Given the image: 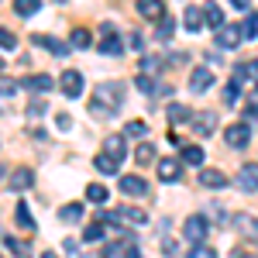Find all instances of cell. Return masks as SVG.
<instances>
[{
	"label": "cell",
	"mask_w": 258,
	"mask_h": 258,
	"mask_svg": "<svg viewBox=\"0 0 258 258\" xmlns=\"http://www.w3.org/2000/svg\"><path fill=\"white\" fill-rule=\"evenodd\" d=\"M120 103H124V86H120V83H100L97 93H93V100H90V114L110 117Z\"/></svg>",
	"instance_id": "6da1fadb"
},
{
	"label": "cell",
	"mask_w": 258,
	"mask_h": 258,
	"mask_svg": "<svg viewBox=\"0 0 258 258\" xmlns=\"http://www.w3.org/2000/svg\"><path fill=\"white\" fill-rule=\"evenodd\" d=\"M224 141H227L231 148H248V145H251V124H248V120L227 124V127H224Z\"/></svg>",
	"instance_id": "7a4b0ae2"
},
{
	"label": "cell",
	"mask_w": 258,
	"mask_h": 258,
	"mask_svg": "<svg viewBox=\"0 0 258 258\" xmlns=\"http://www.w3.org/2000/svg\"><path fill=\"white\" fill-rule=\"evenodd\" d=\"M182 234H186V241H193V244H203L207 234H210V224H207L203 214H193V217H186V224H182Z\"/></svg>",
	"instance_id": "3957f363"
},
{
	"label": "cell",
	"mask_w": 258,
	"mask_h": 258,
	"mask_svg": "<svg viewBox=\"0 0 258 258\" xmlns=\"http://www.w3.org/2000/svg\"><path fill=\"white\" fill-rule=\"evenodd\" d=\"M59 90L69 100H76L83 93V73H80V69H66V73L59 76Z\"/></svg>",
	"instance_id": "277c9868"
},
{
	"label": "cell",
	"mask_w": 258,
	"mask_h": 258,
	"mask_svg": "<svg viewBox=\"0 0 258 258\" xmlns=\"http://www.w3.org/2000/svg\"><path fill=\"white\" fill-rule=\"evenodd\" d=\"M241 41H244V31H241L238 24H224V28H217V45L220 48H238Z\"/></svg>",
	"instance_id": "5b68a950"
},
{
	"label": "cell",
	"mask_w": 258,
	"mask_h": 258,
	"mask_svg": "<svg viewBox=\"0 0 258 258\" xmlns=\"http://www.w3.org/2000/svg\"><path fill=\"white\" fill-rule=\"evenodd\" d=\"M234 186H238L241 193H258V165H241Z\"/></svg>",
	"instance_id": "8992f818"
},
{
	"label": "cell",
	"mask_w": 258,
	"mask_h": 258,
	"mask_svg": "<svg viewBox=\"0 0 258 258\" xmlns=\"http://www.w3.org/2000/svg\"><path fill=\"white\" fill-rule=\"evenodd\" d=\"M193 131H197L200 138H210V135L217 131V114H214V110H203V114H197V117H193Z\"/></svg>",
	"instance_id": "52a82bcc"
},
{
	"label": "cell",
	"mask_w": 258,
	"mask_h": 258,
	"mask_svg": "<svg viewBox=\"0 0 258 258\" xmlns=\"http://www.w3.org/2000/svg\"><path fill=\"white\" fill-rule=\"evenodd\" d=\"M210 86H214V73H210L207 66H197L193 76H189V90H193V93H207Z\"/></svg>",
	"instance_id": "ba28073f"
},
{
	"label": "cell",
	"mask_w": 258,
	"mask_h": 258,
	"mask_svg": "<svg viewBox=\"0 0 258 258\" xmlns=\"http://www.w3.org/2000/svg\"><path fill=\"white\" fill-rule=\"evenodd\" d=\"M103 35H107V38L100 41V52H103V55H120V52H124V41L114 35L110 24H103Z\"/></svg>",
	"instance_id": "9c48e42d"
},
{
	"label": "cell",
	"mask_w": 258,
	"mask_h": 258,
	"mask_svg": "<svg viewBox=\"0 0 258 258\" xmlns=\"http://www.w3.org/2000/svg\"><path fill=\"white\" fill-rule=\"evenodd\" d=\"M120 193H127V197H145V193H148V182L141 176H120Z\"/></svg>",
	"instance_id": "30bf717a"
},
{
	"label": "cell",
	"mask_w": 258,
	"mask_h": 258,
	"mask_svg": "<svg viewBox=\"0 0 258 258\" xmlns=\"http://www.w3.org/2000/svg\"><path fill=\"white\" fill-rule=\"evenodd\" d=\"M138 14L148 21H162L165 18V4L162 0H138Z\"/></svg>",
	"instance_id": "8fae6325"
},
{
	"label": "cell",
	"mask_w": 258,
	"mask_h": 258,
	"mask_svg": "<svg viewBox=\"0 0 258 258\" xmlns=\"http://www.w3.org/2000/svg\"><path fill=\"white\" fill-rule=\"evenodd\" d=\"M24 90H31V93H48V90H55V80L45 76V73H35V76L24 80Z\"/></svg>",
	"instance_id": "7c38bea8"
},
{
	"label": "cell",
	"mask_w": 258,
	"mask_h": 258,
	"mask_svg": "<svg viewBox=\"0 0 258 258\" xmlns=\"http://www.w3.org/2000/svg\"><path fill=\"white\" fill-rule=\"evenodd\" d=\"M179 172H182V162L179 159H162L159 162V179L162 182H179Z\"/></svg>",
	"instance_id": "4fadbf2b"
},
{
	"label": "cell",
	"mask_w": 258,
	"mask_h": 258,
	"mask_svg": "<svg viewBox=\"0 0 258 258\" xmlns=\"http://www.w3.org/2000/svg\"><path fill=\"white\" fill-rule=\"evenodd\" d=\"M114 217H117V220H127V224H135V227H145V224H148V214H145L141 207H120Z\"/></svg>",
	"instance_id": "5bb4252c"
},
{
	"label": "cell",
	"mask_w": 258,
	"mask_h": 258,
	"mask_svg": "<svg viewBox=\"0 0 258 258\" xmlns=\"http://www.w3.org/2000/svg\"><path fill=\"white\" fill-rule=\"evenodd\" d=\"M31 41H35V45H41V48H48L52 55H69V48H73V45L55 41V38H48V35H31Z\"/></svg>",
	"instance_id": "9a60e30c"
},
{
	"label": "cell",
	"mask_w": 258,
	"mask_h": 258,
	"mask_svg": "<svg viewBox=\"0 0 258 258\" xmlns=\"http://www.w3.org/2000/svg\"><path fill=\"white\" fill-rule=\"evenodd\" d=\"M169 124H176V127L193 124V110H189L186 103H169Z\"/></svg>",
	"instance_id": "2e32d148"
},
{
	"label": "cell",
	"mask_w": 258,
	"mask_h": 258,
	"mask_svg": "<svg viewBox=\"0 0 258 258\" xmlns=\"http://www.w3.org/2000/svg\"><path fill=\"white\" fill-rule=\"evenodd\" d=\"M203 24H207V21H203V7H186V14H182V28L197 35Z\"/></svg>",
	"instance_id": "e0dca14e"
},
{
	"label": "cell",
	"mask_w": 258,
	"mask_h": 258,
	"mask_svg": "<svg viewBox=\"0 0 258 258\" xmlns=\"http://www.w3.org/2000/svg\"><path fill=\"white\" fill-rule=\"evenodd\" d=\"M200 182H203L207 189H224V186H227V176H224L220 169H203V172H200Z\"/></svg>",
	"instance_id": "ac0fdd59"
},
{
	"label": "cell",
	"mask_w": 258,
	"mask_h": 258,
	"mask_svg": "<svg viewBox=\"0 0 258 258\" xmlns=\"http://www.w3.org/2000/svg\"><path fill=\"white\" fill-rule=\"evenodd\" d=\"M93 165H97V172H103V176H117V165H120V162L114 159L110 152H103V155L93 159Z\"/></svg>",
	"instance_id": "d6986e66"
},
{
	"label": "cell",
	"mask_w": 258,
	"mask_h": 258,
	"mask_svg": "<svg viewBox=\"0 0 258 258\" xmlns=\"http://www.w3.org/2000/svg\"><path fill=\"white\" fill-rule=\"evenodd\" d=\"M31 182H35V176H31V169H14V176L7 179V186H11V189H28V186H31Z\"/></svg>",
	"instance_id": "ffe728a7"
},
{
	"label": "cell",
	"mask_w": 258,
	"mask_h": 258,
	"mask_svg": "<svg viewBox=\"0 0 258 258\" xmlns=\"http://www.w3.org/2000/svg\"><path fill=\"white\" fill-rule=\"evenodd\" d=\"M4 248H7V251H11L14 258H31V244H28V241H18V238H11V234L4 238Z\"/></svg>",
	"instance_id": "44dd1931"
},
{
	"label": "cell",
	"mask_w": 258,
	"mask_h": 258,
	"mask_svg": "<svg viewBox=\"0 0 258 258\" xmlns=\"http://www.w3.org/2000/svg\"><path fill=\"white\" fill-rule=\"evenodd\" d=\"M234 80H238V83H244V80H258V59H251V62H238V66H234Z\"/></svg>",
	"instance_id": "7402d4cb"
},
{
	"label": "cell",
	"mask_w": 258,
	"mask_h": 258,
	"mask_svg": "<svg viewBox=\"0 0 258 258\" xmlns=\"http://www.w3.org/2000/svg\"><path fill=\"white\" fill-rule=\"evenodd\" d=\"M234 227H241V234H248V238H258V220L248 217V214H238V217H231Z\"/></svg>",
	"instance_id": "603a6c76"
},
{
	"label": "cell",
	"mask_w": 258,
	"mask_h": 258,
	"mask_svg": "<svg viewBox=\"0 0 258 258\" xmlns=\"http://www.w3.org/2000/svg\"><path fill=\"white\" fill-rule=\"evenodd\" d=\"M203 21L210 28H224V11H220L217 4H203Z\"/></svg>",
	"instance_id": "cb8c5ba5"
},
{
	"label": "cell",
	"mask_w": 258,
	"mask_h": 258,
	"mask_svg": "<svg viewBox=\"0 0 258 258\" xmlns=\"http://www.w3.org/2000/svg\"><path fill=\"white\" fill-rule=\"evenodd\" d=\"M14 220H18V227H24V231H35V217L28 210V203H18L14 207Z\"/></svg>",
	"instance_id": "d4e9b609"
},
{
	"label": "cell",
	"mask_w": 258,
	"mask_h": 258,
	"mask_svg": "<svg viewBox=\"0 0 258 258\" xmlns=\"http://www.w3.org/2000/svg\"><path fill=\"white\" fill-rule=\"evenodd\" d=\"M135 162H138V165H152V162H155V145L141 141L138 148H135Z\"/></svg>",
	"instance_id": "484cf974"
},
{
	"label": "cell",
	"mask_w": 258,
	"mask_h": 258,
	"mask_svg": "<svg viewBox=\"0 0 258 258\" xmlns=\"http://www.w3.org/2000/svg\"><path fill=\"white\" fill-rule=\"evenodd\" d=\"M83 217V203H66L59 210V220L62 224H76V220Z\"/></svg>",
	"instance_id": "4316f807"
},
{
	"label": "cell",
	"mask_w": 258,
	"mask_h": 258,
	"mask_svg": "<svg viewBox=\"0 0 258 258\" xmlns=\"http://www.w3.org/2000/svg\"><path fill=\"white\" fill-rule=\"evenodd\" d=\"M38 11H41V0H14V14H21V18H31Z\"/></svg>",
	"instance_id": "83f0119b"
},
{
	"label": "cell",
	"mask_w": 258,
	"mask_h": 258,
	"mask_svg": "<svg viewBox=\"0 0 258 258\" xmlns=\"http://www.w3.org/2000/svg\"><path fill=\"white\" fill-rule=\"evenodd\" d=\"M138 73H145V76H159V73H162V59H159V55H145Z\"/></svg>",
	"instance_id": "f1b7e54d"
},
{
	"label": "cell",
	"mask_w": 258,
	"mask_h": 258,
	"mask_svg": "<svg viewBox=\"0 0 258 258\" xmlns=\"http://www.w3.org/2000/svg\"><path fill=\"white\" fill-rule=\"evenodd\" d=\"M182 162H186V165H203V148H197V145H186V148H182Z\"/></svg>",
	"instance_id": "f546056e"
},
{
	"label": "cell",
	"mask_w": 258,
	"mask_h": 258,
	"mask_svg": "<svg viewBox=\"0 0 258 258\" xmlns=\"http://www.w3.org/2000/svg\"><path fill=\"white\" fill-rule=\"evenodd\" d=\"M107 152H110V155H114V159H124V155H127V148H124V135H114V138H107Z\"/></svg>",
	"instance_id": "4dcf8cb0"
},
{
	"label": "cell",
	"mask_w": 258,
	"mask_h": 258,
	"mask_svg": "<svg viewBox=\"0 0 258 258\" xmlns=\"http://www.w3.org/2000/svg\"><path fill=\"white\" fill-rule=\"evenodd\" d=\"M69 45H73V48H90V45H93V35H90L86 28H76V31H73V41H69Z\"/></svg>",
	"instance_id": "1f68e13d"
},
{
	"label": "cell",
	"mask_w": 258,
	"mask_h": 258,
	"mask_svg": "<svg viewBox=\"0 0 258 258\" xmlns=\"http://www.w3.org/2000/svg\"><path fill=\"white\" fill-rule=\"evenodd\" d=\"M86 200H90V203H107V186L90 182V186H86Z\"/></svg>",
	"instance_id": "d6a6232c"
},
{
	"label": "cell",
	"mask_w": 258,
	"mask_h": 258,
	"mask_svg": "<svg viewBox=\"0 0 258 258\" xmlns=\"http://www.w3.org/2000/svg\"><path fill=\"white\" fill-rule=\"evenodd\" d=\"M172 31H176V21H172V18H169V14H165V18L159 21V31H155V38L169 41V38H172Z\"/></svg>",
	"instance_id": "836d02e7"
},
{
	"label": "cell",
	"mask_w": 258,
	"mask_h": 258,
	"mask_svg": "<svg viewBox=\"0 0 258 258\" xmlns=\"http://www.w3.org/2000/svg\"><path fill=\"white\" fill-rule=\"evenodd\" d=\"M241 31H244V38H255V35H258V11H251V14L244 18Z\"/></svg>",
	"instance_id": "e575fe53"
},
{
	"label": "cell",
	"mask_w": 258,
	"mask_h": 258,
	"mask_svg": "<svg viewBox=\"0 0 258 258\" xmlns=\"http://www.w3.org/2000/svg\"><path fill=\"white\" fill-rule=\"evenodd\" d=\"M124 135H127V138H145V135H148V124H145V120H131V124L124 127Z\"/></svg>",
	"instance_id": "d590c367"
},
{
	"label": "cell",
	"mask_w": 258,
	"mask_h": 258,
	"mask_svg": "<svg viewBox=\"0 0 258 258\" xmlns=\"http://www.w3.org/2000/svg\"><path fill=\"white\" fill-rule=\"evenodd\" d=\"M135 86H138L141 93H152V97L159 93V90H155V83H152V76H145V73H138V76H135Z\"/></svg>",
	"instance_id": "8d00e7d4"
},
{
	"label": "cell",
	"mask_w": 258,
	"mask_h": 258,
	"mask_svg": "<svg viewBox=\"0 0 258 258\" xmlns=\"http://www.w3.org/2000/svg\"><path fill=\"white\" fill-rule=\"evenodd\" d=\"M0 48H4V52H14V48H18V38H14V31L0 28Z\"/></svg>",
	"instance_id": "74e56055"
},
{
	"label": "cell",
	"mask_w": 258,
	"mask_h": 258,
	"mask_svg": "<svg viewBox=\"0 0 258 258\" xmlns=\"http://www.w3.org/2000/svg\"><path fill=\"white\" fill-rule=\"evenodd\" d=\"M186 258H217V251H214L210 244H193V248H189V255H186Z\"/></svg>",
	"instance_id": "f35d334b"
},
{
	"label": "cell",
	"mask_w": 258,
	"mask_h": 258,
	"mask_svg": "<svg viewBox=\"0 0 258 258\" xmlns=\"http://www.w3.org/2000/svg\"><path fill=\"white\" fill-rule=\"evenodd\" d=\"M238 93H241V83L231 80L227 86H224V103H238Z\"/></svg>",
	"instance_id": "ab89813d"
},
{
	"label": "cell",
	"mask_w": 258,
	"mask_h": 258,
	"mask_svg": "<svg viewBox=\"0 0 258 258\" xmlns=\"http://www.w3.org/2000/svg\"><path fill=\"white\" fill-rule=\"evenodd\" d=\"M83 241H90V244H93V241H103V224H90V227L83 231Z\"/></svg>",
	"instance_id": "60d3db41"
},
{
	"label": "cell",
	"mask_w": 258,
	"mask_h": 258,
	"mask_svg": "<svg viewBox=\"0 0 258 258\" xmlns=\"http://www.w3.org/2000/svg\"><path fill=\"white\" fill-rule=\"evenodd\" d=\"M45 114V100H31L28 103V117H41Z\"/></svg>",
	"instance_id": "b9f144b4"
},
{
	"label": "cell",
	"mask_w": 258,
	"mask_h": 258,
	"mask_svg": "<svg viewBox=\"0 0 258 258\" xmlns=\"http://www.w3.org/2000/svg\"><path fill=\"white\" fill-rule=\"evenodd\" d=\"M14 90H18L14 80H0V97H14Z\"/></svg>",
	"instance_id": "7bdbcfd3"
},
{
	"label": "cell",
	"mask_w": 258,
	"mask_h": 258,
	"mask_svg": "<svg viewBox=\"0 0 258 258\" xmlns=\"http://www.w3.org/2000/svg\"><path fill=\"white\" fill-rule=\"evenodd\" d=\"M62 248H66V258H83V251H80V244H76V241H66Z\"/></svg>",
	"instance_id": "ee69618b"
},
{
	"label": "cell",
	"mask_w": 258,
	"mask_h": 258,
	"mask_svg": "<svg viewBox=\"0 0 258 258\" xmlns=\"http://www.w3.org/2000/svg\"><path fill=\"white\" fill-rule=\"evenodd\" d=\"M127 45H131L135 52H145V38H141V35H131V38H127Z\"/></svg>",
	"instance_id": "f6af8a7d"
},
{
	"label": "cell",
	"mask_w": 258,
	"mask_h": 258,
	"mask_svg": "<svg viewBox=\"0 0 258 258\" xmlns=\"http://www.w3.org/2000/svg\"><path fill=\"white\" fill-rule=\"evenodd\" d=\"M162 251H165V255H169V258H176V255H179L176 241H162Z\"/></svg>",
	"instance_id": "bcb514c9"
},
{
	"label": "cell",
	"mask_w": 258,
	"mask_h": 258,
	"mask_svg": "<svg viewBox=\"0 0 258 258\" xmlns=\"http://www.w3.org/2000/svg\"><path fill=\"white\" fill-rule=\"evenodd\" d=\"M69 120H73V117H69V114H59V127H62V131H69V127H73Z\"/></svg>",
	"instance_id": "7dc6e473"
},
{
	"label": "cell",
	"mask_w": 258,
	"mask_h": 258,
	"mask_svg": "<svg viewBox=\"0 0 258 258\" xmlns=\"http://www.w3.org/2000/svg\"><path fill=\"white\" fill-rule=\"evenodd\" d=\"M231 4H234L238 11H248V7H251V0H231Z\"/></svg>",
	"instance_id": "c3c4849f"
},
{
	"label": "cell",
	"mask_w": 258,
	"mask_h": 258,
	"mask_svg": "<svg viewBox=\"0 0 258 258\" xmlns=\"http://www.w3.org/2000/svg\"><path fill=\"white\" fill-rule=\"evenodd\" d=\"M231 258H255V255H244V251H234Z\"/></svg>",
	"instance_id": "681fc988"
},
{
	"label": "cell",
	"mask_w": 258,
	"mask_h": 258,
	"mask_svg": "<svg viewBox=\"0 0 258 258\" xmlns=\"http://www.w3.org/2000/svg\"><path fill=\"white\" fill-rule=\"evenodd\" d=\"M41 258H59V255H55V251H45V255H41Z\"/></svg>",
	"instance_id": "f907efd6"
},
{
	"label": "cell",
	"mask_w": 258,
	"mask_h": 258,
	"mask_svg": "<svg viewBox=\"0 0 258 258\" xmlns=\"http://www.w3.org/2000/svg\"><path fill=\"white\" fill-rule=\"evenodd\" d=\"M0 179H4V165H0Z\"/></svg>",
	"instance_id": "816d5d0a"
},
{
	"label": "cell",
	"mask_w": 258,
	"mask_h": 258,
	"mask_svg": "<svg viewBox=\"0 0 258 258\" xmlns=\"http://www.w3.org/2000/svg\"><path fill=\"white\" fill-rule=\"evenodd\" d=\"M255 93H258V83H255Z\"/></svg>",
	"instance_id": "f5cc1de1"
},
{
	"label": "cell",
	"mask_w": 258,
	"mask_h": 258,
	"mask_svg": "<svg viewBox=\"0 0 258 258\" xmlns=\"http://www.w3.org/2000/svg\"><path fill=\"white\" fill-rule=\"evenodd\" d=\"M0 66H4V62H0Z\"/></svg>",
	"instance_id": "db71d44e"
}]
</instances>
